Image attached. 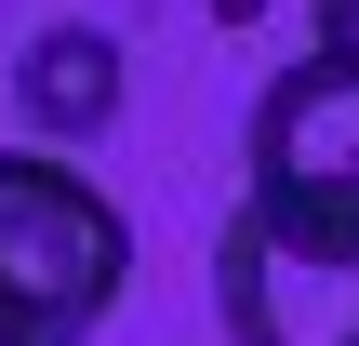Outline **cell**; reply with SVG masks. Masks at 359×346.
I'll use <instances>...</instances> for the list:
<instances>
[{
	"label": "cell",
	"instance_id": "1",
	"mask_svg": "<svg viewBox=\"0 0 359 346\" xmlns=\"http://www.w3.org/2000/svg\"><path fill=\"white\" fill-rule=\"evenodd\" d=\"M133 280V227L80 160L0 147V320L27 346H80Z\"/></svg>",
	"mask_w": 359,
	"mask_h": 346
},
{
	"label": "cell",
	"instance_id": "2",
	"mask_svg": "<svg viewBox=\"0 0 359 346\" xmlns=\"http://www.w3.org/2000/svg\"><path fill=\"white\" fill-rule=\"evenodd\" d=\"M213 320L226 346H359V227L240 200L213 227Z\"/></svg>",
	"mask_w": 359,
	"mask_h": 346
},
{
	"label": "cell",
	"instance_id": "3",
	"mask_svg": "<svg viewBox=\"0 0 359 346\" xmlns=\"http://www.w3.org/2000/svg\"><path fill=\"white\" fill-rule=\"evenodd\" d=\"M240 200L306 213V227H359V67L293 53L253 120H240Z\"/></svg>",
	"mask_w": 359,
	"mask_h": 346
},
{
	"label": "cell",
	"instance_id": "4",
	"mask_svg": "<svg viewBox=\"0 0 359 346\" xmlns=\"http://www.w3.org/2000/svg\"><path fill=\"white\" fill-rule=\"evenodd\" d=\"M120 93H133V53H120V27H93V13H53V27L13 53V120H27L40 160L93 147V133L120 120Z\"/></svg>",
	"mask_w": 359,
	"mask_h": 346
},
{
	"label": "cell",
	"instance_id": "5",
	"mask_svg": "<svg viewBox=\"0 0 359 346\" xmlns=\"http://www.w3.org/2000/svg\"><path fill=\"white\" fill-rule=\"evenodd\" d=\"M306 27H320L306 53H333V67H359V0H306Z\"/></svg>",
	"mask_w": 359,
	"mask_h": 346
},
{
	"label": "cell",
	"instance_id": "6",
	"mask_svg": "<svg viewBox=\"0 0 359 346\" xmlns=\"http://www.w3.org/2000/svg\"><path fill=\"white\" fill-rule=\"evenodd\" d=\"M213 13H226V27H253V13H266V0H213Z\"/></svg>",
	"mask_w": 359,
	"mask_h": 346
},
{
	"label": "cell",
	"instance_id": "7",
	"mask_svg": "<svg viewBox=\"0 0 359 346\" xmlns=\"http://www.w3.org/2000/svg\"><path fill=\"white\" fill-rule=\"evenodd\" d=\"M0 346H27V333H13V320H0Z\"/></svg>",
	"mask_w": 359,
	"mask_h": 346
}]
</instances>
